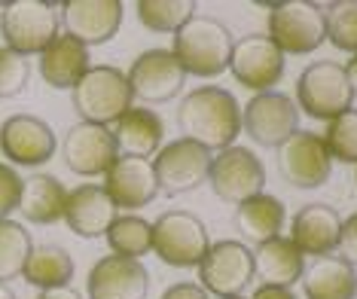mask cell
<instances>
[{
    "label": "cell",
    "mask_w": 357,
    "mask_h": 299,
    "mask_svg": "<svg viewBox=\"0 0 357 299\" xmlns=\"http://www.w3.org/2000/svg\"><path fill=\"white\" fill-rule=\"evenodd\" d=\"M64 162L79 177H104L107 168L119 159L113 132L107 125L77 123L64 135Z\"/></svg>",
    "instance_id": "16"
},
{
    "label": "cell",
    "mask_w": 357,
    "mask_h": 299,
    "mask_svg": "<svg viewBox=\"0 0 357 299\" xmlns=\"http://www.w3.org/2000/svg\"><path fill=\"white\" fill-rule=\"evenodd\" d=\"M177 125L186 141L208 150H226L241 132V104L223 86H199L177 107Z\"/></svg>",
    "instance_id": "1"
},
{
    "label": "cell",
    "mask_w": 357,
    "mask_h": 299,
    "mask_svg": "<svg viewBox=\"0 0 357 299\" xmlns=\"http://www.w3.org/2000/svg\"><path fill=\"white\" fill-rule=\"evenodd\" d=\"M211 190L217 192L229 205H241V201L254 199L266 187V168L259 162V156L248 147H232L220 150L211 159Z\"/></svg>",
    "instance_id": "10"
},
{
    "label": "cell",
    "mask_w": 357,
    "mask_h": 299,
    "mask_svg": "<svg viewBox=\"0 0 357 299\" xmlns=\"http://www.w3.org/2000/svg\"><path fill=\"white\" fill-rule=\"evenodd\" d=\"M104 192L113 199L116 208L126 211H137V208H147L153 199L159 196L156 187V174H153L150 159H132V156H119L116 162L107 168L104 174Z\"/></svg>",
    "instance_id": "19"
},
{
    "label": "cell",
    "mask_w": 357,
    "mask_h": 299,
    "mask_svg": "<svg viewBox=\"0 0 357 299\" xmlns=\"http://www.w3.org/2000/svg\"><path fill=\"white\" fill-rule=\"evenodd\" d=\"M89 61H92L89 46H83L70 34H59L40 52V77L52 89H74L86 77V70L92 68Z\"/></svg>",
    "instance_id": "23"
},
{
    "label": "cell",
    "mask_w": 357,
    "mask_h": 299,
    "mask_svg": "<svg viewBox=\"0 0 357 299\" xmlns=\"http://www.w3.org/2000/svg\"><path fill=\"white\" fill-rule=\"evenodd\" d=\"M229 70L238 86L250 92H272V86H278L284 77V52L266 34H248L235 40Z\"/></svg>",
    "instance_id": "13"
},
{
    "label": "cell",
    "mask_w": 357,
    "mask_h": 299,
    "mask_svg": "<svg viewBox=\"0 0 357 299\" xmlns=\"http://www.w3.org/2000/svg\"><path fill=\"white\" fill-rule=\"evenodd\" d=\"M229 299H245V296H229Z\"/></svg>",
    "instance_id": "42"
},
{
    "label": "cell",
    "mask_w": 357,
    "mask_h": 299,
    "mask_svg": "<svg viewBox=\"0 0 357 299\" xmlns=\"http://www.w3.org/2000/svg\"><path fill=\"white\" fill-rule=\"evenodd\" d=\"M235 229L254 247L278 238L284 229V205L269 192H259V196L235 205Z\"/></svg>",
    "instance_id": "27"
},
{
    "label": "cell",
    "mask_w": 357,
    "mask_h": 299,
    "mask_svg": "<svg viewBox=\"0 0 357 299\" xmlns=\"http://www.w3.org/2000/svg\"><path fill=\"white\" fill-rule=\"evenodd\" d=\"M70 101H74V110L79 113V123L110 125L123 113L132 110L135 95L132 86H128V77L119 68L92 64L86 70V77L70 89Z\"/></svg>",
    "instance_id": "3"
},
{
    "label": "cell",
    "mask_w": 357,
    "mask_h": 299,
    "mask_svg": "<svg viewBox=\"0 0 357 299\" xmlns=\"http://www.w3.org/2000/svg\"><path fill=\"white\" fill-rule=\"evenodd\" d=\"M327 40L336 49L357 55V0H336L324 10Z\"/></svg>",
    "instance_id": "32"
},
{
    "label": "cell",
    "mask_w": 357,
    "mask_h": 299,
    "mask_svg": "<svg viewBox=\"0 0 357 299\" xmlns=\"http://www.w3.org/2000/svg\"><path fill=\"white\" fill-rule=\"evenodd\" d=\"M128 86L132 95L147 104L172 101L183 92L186 86V70L174 59L172 49H147L141 52L128 68Z\"/></svg>",
    "instance_id": "14"
},
{
    "label": "cell",
    "mask_w": 357,
    "mask_h": 299,
    "mask_svg": "<svg viewBox=\"0 0 357 299\" xmlns=\"http://www.w3.org/2000/svg\"><path fill=\"white\" fill-rule=\"evenodd\" d=\"M37 299H83V293H79L77 287H52V290H40Z\"/></svg>",
    "instance_id": "39"
},
{
    "label": "cell",
    "mask_w": 357,
    "mask_h": 299,
    "mask_svg": "<svg viewBox=\"0 0 357 299\" xmlns=\"http://www.w3.org/2000/svg\"><path fill=\"white\" fill-rule=\"evenodd\" d=\"M162 299H208V293L199 284H190V281H181V284H172L162 293Z\"/></svg>",
    "instance_id": "37"
},
{
    "label": "cell",
    "mask_w": 357,
    "mask_h": 299,
    "mask_svg": "<svg viewBox=\"0 0 357 299\" xmlns=\"http://www.w3.org/2000/svg\"><path fill=\"white\" fill-rule=\"evenodd\" d=\"M305 272V260L290 238H272L254 247V275L266 287H294Z\"/></svg>",
    "instance_id": "25"
},
{
    "label": "cell",
    "mask_w": 357,
    "mask_h": 299,
    "mask_svg": "<svg viewBox=\"0 0 357 299\" xmlns=\"http://www.w3.org/2000/svg\"><path fill=\"white\" fill-rule=\"evenodd\" d=\"M28 77H31V64L13 49L0 46V98L22 95L28 86Z\"/></svg>",
    "instance_id": "34"
},
{
    "label": "cell",
    "mask_w": 357,
    "mask_h": 299,
    "mask_svg": "<svg viewBox=\"0 0 357 299\" xmlns=\"http://www.w3.org/2000/svg\"><path fill=\"white\" fill-rule=\"evenodd\" d=\"M0 299H15V293L10 290V284H0Z\"/></svg>",
    "instance_id": "41"
},
{
    "label": "cell",
    "mask_w": 357,
    "mask_h": 299,
    "mask_svg": "<svg viewBox=\"0 0 357 299\" xmlns=\"http://www.w3.org/2000/svg\"><path fill=\"white\" fill-rule=\"evenodd\" d=\"M339 232H342V217L336 208L314 201V205H303L290 223V241L303 256H333L339 245Z\"/></svg>",
    "instance_id": "20"
},
{
    "label": "cell",
    "mask_w": 357,
    "mask_h": 299,
    "mask_svg": "<svg viewBox=\"0 0 357 299\" xmlns=\"http://www.w3.org/2000/svg\"><path fill=\"white\" fill-rule=\"evenodd\" d=\"M196 269L202 281L199 287L205 293H214L217 299L241 296L250 281H254V250L245 241H235V238L214 241Z\"/></svg>",
    "instance_id": "8"
},
{
    "label": "cell",
    "mask_w": 357,
    "mask_h": 299,
    "mask_svg": "<svg viewBox=\"0 0 357 299\" xmlns=\"http://www.w3.org/2000/svg\"><path fill=\"white\" fill-rule=\"evenodd\" d=\"M211 150L202 147L196 141H177L165 144L156 159H153V174H156V187L165 196H183V192L199 190L202 183H208L211 174Z\"/></svg>",
    "instance_id": "9"
},
{
    "label": "cell",
    "mask_w": 357,
    "mask_h": 299,
    "mask_svg": "<svg viewBox=\"0 0 357 299\" xmlns=\"http://www.w3.org/2000/svg\"><path fill=\"white\" fill-rule=\"evenodd\" d=\"M64 34L77 37L83 46H98L116 37L123 25V3L119 0H64L59 6Z\"/></svg>",
    "instance_id": "17"
},
{
    "label": "cell",
    "mask_w": 357,
    "mask_h": 299,
    "mask_svg": "<svg viewBox=\"0 0 357 299\" xmlns=\"http://www.w3.org/2000/svg\"><path fill=\"white\" fill-rule=\"evenodd\" d=\"M22 278L31 287L40 290H52V287H68L74 278V256L59 245H40L31 250Z\"/></svg>",
    "instance_id": "28"
},
{
    "label": "cell",
    "mask_w": 357,
    "mask_h": 299,
    "mask_svg": "<svg viewBox=\"0 0 357 299\" xmlns=\"http://www.w3.org/2000/svg\"><path fill=\"white\" fill-rule=\"evenodd\" d=\"M345 68V77H348V86H351V92L357 95V55H351V61L342 64Z\"/></svg>",
    "instance_id": "40"
},
{
    "label": "cell",
    "mask_w": 357,
    "mask_h": 299,
    "mask_svg": "<svg viewBox=\"0 0 357 299\" xmlns=\"http://www.w3.org/2000/svg\"><path fill=\"white\" fill-rule=\"evenodd\" d=\"M31 250H34V245H31L25 226L15 220H0V284L22 275Z\"/></svg>",
    "instance_id": "31"
},
{
    "label": "cell",
    "mask_w": 357,
    "mask_h": 299,
    "mask_svg": "<svg viewBox=\"0 0 357 299\" xmlns=\"http://www.w3.org/2000/svg\"><path fill=\"white\" fill-rule=\"evenodd\" d=\"M196 15V0H137V19L156 34H177Z\"/></svg>",
    "instance_id": "30"
},
{
    "label": "cell",
    "mask_w": 357,
    "mask_h": 299,
    "mask_svg": "<svg viewBox=\"0 0 357 299\" xmlns=\"http://www.w3.org/2000/svg\"><path fill=\"white\" fill-rule=\"evenodd\" d=\"M330 153L324 147V137L312 132H296L278 147V171L284 183L296 190H318L330 177Z\"/></svg>",
    "instance_id": "12"
},
{
    "label": "cell",
    "mask_w": 357,
    "mask_h": 299,
    "mask_svg": "<svg viewBox=\"0 0 357 299\" xmlns=\"http://www.w3.org/2000/svg\"><path fill=\"white\" fill-rule=\"evenodd\" d=\"M269 10V37L284 55H308L327 40L324 6L312 0H284L263 3Z\"/></svg>",
    "instance_id": "5"
},
{
    "label": "cell",
    "mask_w": 357,
    "mask_h": 299,
    "mask_svg": "<svg viewBox=\"0 0 357 299\" xmlns=\"http://www.w3.org/2000/svg\"><path fill=\"white\" fill-rule=\"evenodd\" d=\"M113 144H116L119 156H132V159H150L153 153L162 150V135H165V123L159 113L132 107L128 113L113 123Z\"/></svg>",
    "instance_id": "22"
},
{
    "label": "cell",
    "mask_w": 357,
    "mask_h": 299,
    "mask_svg": "<svg viewBox=\"0 0 357 299\" xmlns=\"http://www.w3.org/2000/svg\"><path fill=\"white\" fill-rule=\"evenodd\" d=\"M22 177L15 174L10 162H0V220H10V214L19 208Z\"/></svg>",
    "instance_id": "35"
},
{
    "label": "cell",
    "mask_w": 357,
    "mask_h": 299,
    "mask_svg": "<svg viewBox=\"0 0 357 299\" xmlns=\"http://www.w3.org/2000/svg\"><path fill=\"white\" fill-rule=\"evenodd\" d=\"M107 245L116 256H128V260H141L144 254L153 250V229L141 214H119L107 229Z\"/></svg>",
    "instance_id": "29"
},
{
    "label": "cell",
    "mask_w": 357,
    "mask_h": 299,
    "mask_svg": "<svg viewBox=\"0 0 357 299\" xmlns=\"http://www.w3.org/2000/svg\"><path fill=\"white\" fill-rule=\"evenodd\" d=\"M336 250H339V260H345L348 266L357 269V214L342 220V232H339Z\"/></svg>",
    "instance_id": "36"
},
{
    "label": "cell",
    "mask_w": 357,
    "mask_h": 299,
    "mask_svg": "<svg viewBox=\"0 0 357 299\" xmlns=\"http://www.w3.org/2000/svg\"><path fill=\"white\" fill-rule=\"evenodd\" d=\"M119 217V208L98 183H83L70 190L64 201V223L79 238H101L107 236L110 223Z\"/></svg>",
    "instance_id": "21"
},
{
    "label": "cell",
    "mask_w": 357,
    "mask_h": 299,
    "mask_svg": "<svg viewBox=\"0 0 357 299\" xmlns=\"http://www.w3.org/2000/svg\"><path fill=\"white\" fill-rule=\"evenodd\" d=\"M299 284L305 299H357V269L339 256H318L305 266Z\"/></svg>",
    "instance_id": "26"
},
{
    "label": "cell",
    "mask_w": 357,
    "mask_h": 299,
    "mask_svg": "<svg viewBox=\"0 0 357 299\" xmlns=\"http://www.w3.org/2000/svg\"><path fill=\"white\" fill-rule=\"evenodd\" d=\"M296 104L314 119H336L351 110L354 92L348 86L345 68L336 61H312L296 79Z\"/></svg>",
    "instance_id": "7"
},
{
    "label": "cell",
    "mask_w": 357,
    "mask_h": 299,
    "mask_svg": "<svg viewBox=\"0 0 357 299\" xmlns=\"http://www.w3.org/2000/svg\"><path fill=\"white\" fill-rule=\"evenodd\" d=\"M150 229H153V254L162 263L174 266V269L199 266L211 247L205 223L190 211H165L150 223Z\"/></svg>",
    "instance_id": "6"
},
{
    "label": "cell",
    "mask_w": 357,
    "mask_h": 299,
    "mask_svg": "<svg viewBox=\"0 0 357 299\" xmlns=\"http://www.w3.org/2000/svg\"><path fill=\"white\" fill-rule=\"evenodd\" d=\"M64 201H68V190H64V183H59V177L31 174L22 181V196L15 211L28 223L52 226L64 220Z\"/></svg>",
    "instance_id": "24"
},
{
    "label": "cell",
    "mask_w": 357,
    "mask_h": 299,
    "mask_svg": "<svg viewBox=\"0 0 357 299\" xmlns=\"http://www.w3.org/2000/svg\"><path fill=\"white\" fill-rule=\"evenodd\" d=\"M59 25L61 15L46 0H10L0 6V37L22 59L43 52L59 37Z\"/></svg>",
    "instance_id": "4"
},
{
    "label": "cell",
    "mask_w": 357,
    "mask_h": 299,
    "mask_svg": "<svg viewBox=\"0 0 357 299\" xmlns=\"http://www.w3.org/2000/svg\"><path fill=\"white\" fill-rule=\"evenodd\" d=\"M235 40L223 22L211 19V15H192L186 25L174 34V59L181 61L186 77H220L229 70Z\"/></svg>",
    "instance_id": "2"
},
{
    "label": "cell",
    "mask_w": 357,
    "mask_h": 299,
    "mask_svg": "<svg viewBox=\"0 0 357 299\" xmlns=\"http://www.w3.org/2000/svg\"><path fill=\"white\" fill-rule=\"evenodd\" d=\"M324 147H327L330 159H336V162L357 165V110L354 107L327 123Z\"/></svg>",
    "instance_id": "33"
},
{
    "label": "cell",
    "mask_w": 357,
    "mask_h": 299,
    "mask_svg": "<svg viewBox=\"0 0 357 299\" xmlns=\"http://www.w3.org/2000/svg\"><path fill=\"white\" fill-rule=\"evenodd\" d=\"M299 125V107L284 92H259L241 110V128L259 147H281Z\"/></svg>",
    "instance_id": "11"
},
{
    "label": "cell",
    "mask_w": 357,
    "mask_h": 299,
    "mask_svg": "<svg viewBox=\"0 0 357 299\" xmlns=\"http://www.w3.org/2000/svg\"><path fill=\"white\" fill-rule=\"evenodd\" d=\"M250 299H299V296L290 287H266V284H259Z\"/></svg>",
    "instance_id": "38"
},
{
    "label": "cell",
    "mask_w": 357,
    "mask_h": 299,
    "mask_svg": "<svg viewBox=\"0 0 357 299\" xmlns=\"http://www.w3.org/2000/svg\"><path fill=\"white\" fill-rule=\"evenodd\" d=\"M55 132L46 119L31 116V113H15L6 116L0 125V153L13 165H43L55 156Z\"/></svg>",
    "instance_id": "15"
},
{
    "label": "cell",
    "mask_w": 357,
    "mask_h": 299,
    "mask_svg": "<svg viewBox=\"0 0 357 299\" xmlns=\"http://www.w3.org/2000/svg\"><path fill=\"white\" fill-rule=\"evenodd\" d=\"M150 272L141 260L101 256L89 272V299H147Z\"/></svg>",
    "instance_id": "18"
}]
</instances>
